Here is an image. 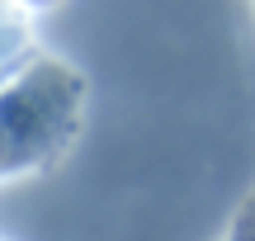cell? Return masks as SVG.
I'll return each mask as SVG.
<instances>
[{"label": "cell", "instance_id": "6da1fadb", "mask_svg": "<svg viewBox=\"0 0 255 241\" xmlns=\"http://www.w3.org/2000/svg\"><path fill=\"white\" fill-rule=\"evenodd\" d=\"M76 114H81V81L57 62H38L28 71L5 76L0 85V175L38 166L66 147Z\"/></svg>", "mask_w": 255, "mask_h": 241}, {"label": "cell", "instance_id": "7a4b0ae2", "mask_svg": "<svg viewBox=\"0 0 255 241\" xmlns=\"http://www.w3.org/2000/svg\"><path fill=\"white\" fill-rule=\"evenodd\" d=\"M232 241H255V199L241 208L237 223H232Z\"/></svg>", "mask_w": 255, "mask_h": 241}]
</instances>
